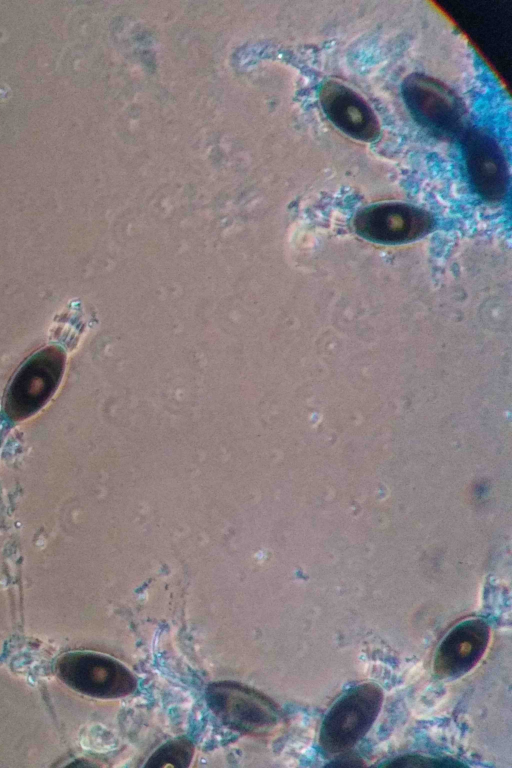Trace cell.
<instances>
[{"label":"cell","mask_w":512,"mask_h":768,"mask_svg":"<svg viewBox=\"0 0 512 768\" xmlns=\"http://www.w3.org/2000/svg\"><path fill=\"white\" fill-rule=\"evenodd\" d=\"M383 692L375 683L349 689L328 711L320 730L322 750L329 754L346 752L360 741L376 720Z\"/></svg>","instance_id":"1"},{"label":"cell","mask_w":512,"mask_h":768,"mask_svg":"<svg viewBox=\"0 0 512 768\" xmlns=\"http://www.w3.org/2000/svg\"><path fill=\"white\" fill-rule=\"evenodd\" d=\"M65 353L55 345L32 354L13 376L4 400L6 415L14 421L30 417L53 396L62 379Z\"/></svg>","instance_id":"2"},{"label":"cell","mask_w":512,"mask_h":768,"mask_svg":"<svg viewBox=\"0 0 512 768\" xmlns=\"http://www.w3.org/2000/svg\"><path fill=\"white\" fill-rule=\"evenodd\" d=\"M401 92L413 118L435 136L452 138L463 131V103L442 82L413 73L403 81Z\"/></svg>","instance_id":"3"},{"label":"cell","mask_w":512,"mask_h":768,"mask_svg":"<svg viewBox=\"0 0 512 768\" xmlns=\"http://www.w3.org/2000/svg\"><path fill=\"white\" fill-rule=\"evenodd\" d=\"M60 679L87 696L114 699L133 693L137 682L120 662L92 652H70L56 663Z\"/></svg>","instance_id":"4"},{"label":"cell","mask_w":512,"mask_h":768,"mask_svg":"<svg viewBox=\"0 0 512 768\" xmlns=\"http://www.w3.org/2000/svg\"><path fill=\"white\" fill-rule=\"evenodd\" d=\"M205 699L226 726L242 733H265L279 720V710L271 699L235 682L209 684Z\"/></svg>","instance_id":"5"},{"label":"cell","mask_w":512,"mask_h":768,"mask_svg":"<svg viewBox=\"0 0 512 768\" xmlns=\"http://www.w3.org/2000/svg\"><path fill=\"white\" fill-rule=\"evenodd\" d=\"M353 225L362 237L385 244L405 243L427 234L433 220L426 211L403 203H382L360 210Z\"/></svg>","instance_id":"6"},{"label":"cell","mask_w":512,"mask_h":768,"mask_svg":"<svg viewBox=\"0 0 512 768\" xmlns=\"http://www.w3.org/2000/svg\"><path fill=\"white\" fill-rule=\"evenodd\" d=\"M462 145L468 178L476 193L490 202L502 200L508 188V169L495 139L471 128L463 133Z\"/></svg>","instance_id":"7"},{"label":"cell","mask_w":512,"mask_h":768,"mask_svg":"<svg viewBox=\"0 0 512 768\" xmlns=\"http://www.w3.org/2000/svg\"><path fill=\"white\" fill-rule=\"evenodd\" d=\"M320 105L327 118L348 136L374 141L380 134L376 114L354 90L339 82L325 81L319 91Z\"/></svg>","instance_id":"8"},{"label":"cell","mask_w":512,"mask_h":768,"mask_svg":"<svg viewBox=\"0 0 512 768\" xmlns=\"http://www.w3.org/2000/svg\"><path fill=\"white\" fill-rule=\"evenodd\" d=\"M489 637V626L482 619H469L456 625L444 637L436 651V674L451 678L470 671L484 654Z\"/></svg>","instance_id":"9"},{"label":"cell","mask_w":512,"mask_h":768,"mask_svg":"<svg viewBox=\"0 0 512 768\" xmlns=\"http://www.w3.org/2000/svg\"><path fill=\"white\" fill-rule=\"evenodd\" d=\"M194 754V746L186 737L171 740L157 749L147 760L146 768L177 767L186 768L190 765Z\"/></svg>","instance_id":"10"},{"label":"cell","mask_w":512,"mask_h":768,"mask_svg":"<svg viewBox=\"0 0 512 768\" xmlns=\"http://www.w3.org/2000/svg\"><path fill=\"white\" fill-rule=\"evenodd\" d=\"M392 767H455L463 766L462 763L448 758H429L420 755H405L397 757L383 764Z\"/></svg>","instance_id":"11"},{"label":"cell","mask_w":512,"mask_h":768,"mask_svg":"<svg viewBox=\"0 0 512 768\" xmlns=\"http://www.w3.org/2000/svg\"><path fill=\"white\" fill-rule=\"evenodd\" d=\"M363 765L362 760L355 755H343L337 761L330 763L329 766H360Z\"/></svg>","instance_id":"12"}]
</instances>
